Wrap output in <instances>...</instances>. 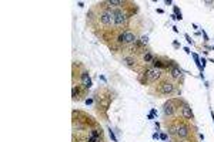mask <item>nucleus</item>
<instances>
[{
  "mask_svg": "<svg viewBox=\"0 0 214 142\" xmlns=\"http://www.w3.org/2000/svg\"><path fill=\"white\" fill-rule=\"evenodd\" d=\"M80 88H79V85H73V90H71V95H73V100H80L82 97H80Z\"/></svg>",
  "mask_w": 214,
  "mask_h": 142,
  "instance_id": "obj_11",
  "label": "nucleus"
},
{
  "mask_svg": "<svg viewBox=\"0 0 214 142\" xmlns=\"http://www.w3.org/2000/svg\"><path fill=\"white\" fill-rule=\"evenodd\" d=\"M144 75H146V80H147V81L154 83V81H157V80L161 77V71H160L158 68H150V70H146Z\"/></svg>",
  "mask_w": 214,
  "mask_h": 142,
  "instance_id": "obj_2",
  "label": "nucleus"
},
{
  "mask_svg": "<svg viewBox=\"0 0 214 142\" xmlns=\"http://www.w3.org/2000/svg\"><path fill=\"white\" fill-rule=\"evenodd\" d=\"M163 111H164V114L166 115H168V117H171L174 112L177 111V102L173 100H170V101H167L164 104V107H163Z\"/></svg>",
  "mask_w": 214,
  "mask_h": 142,
  "instance_id": "obj_4",
  "label": "nucleus"
},
{
  "mask_svg": "<svg viewBox=\"0 0 214 142\" xmlns=\"http://www.w3.org/2000/svg\"><path fill=\"white\" fill-rule=\"evenodd\" d=\"M160 92H161V94H166V95L173 94L174 92V84L168 83V81H163V83L160 84Z\"/></svg>",
  "mask_w": 214,
  "mask_h": 142,
  "instance_id": "obj_5",
  "label": "nucleus"
},
{
  "mask_svg": "<svg viewBox=\"0 0 214 142\" xmlns=\"http://www.w3.org/2000/svg\"><path fill=\"white\" fill-rule=\"evenodd\" d=\"M183 117L186 119H193V112H191V108L189 105H184L183 107Z\"/></svg>",
  "mask_w": 214,
  "mask_h": 142,
  "instance_id": "obj_9",
  "label": "nucleus"
},
{
  "mask_svg": "<svg viewBox=\"0 0 214 142\" xmlns=\"http://www.w3.org/2000/svg\"><path fill=\"white\" fill-rule=\"evenodd\" d=\"M211 117H213V122H214V114H211Z\"/></svg>",
  "mask_w": 214,
  "mask_h": 142,
  "instance_id": "obj_21",
  "label": "nucleus"
},
{
  "mask_svg": "<svg viewBox=\"0 0 214 142\" xmlns=\"http://www.w3.org/2000/svg\"><path fill=\"white\" fill-rule=\"evenodd\" d=\"M127 20H129V14H126L124 11L121 10H116V20H114V24L117 27H121L127 23Z\"/></svg>",
  "mask_w": 214,
  "mask_h": 142,
  "instance_id": "obj_3",
  "label": "nucleus"
},
{
  "mask_svg": "<svg viewBox=\"0 0 214 142\" xmlns=\"http://www.w3.org/2000/svg\"><path fill=\"white\" fill-rule=\"evenodd\" d=\"M124 43L126 44H134L136 43V36L131 31H124Z\"/></svg>",
  "mask_w": 214,
  "mask_h": 142,
  "instance_id": "obj_8",
  "label": "nucleus"
},
{
  "mask_svg": "<svg viewBox=\"0 0 214 142\" xmlns=\"http://www.w3.org/2000/svg\"><path fill=\"white\" fill-rule=\"evenodd\" d=\"M91 102H93V100H91V98H89V100H86V104H87V105H89V104H91Z\"/></svg>",
  "mask_w": 214,
  "mask_h": 142,
  "instance_id": "obj_20",
  "label": "nucleus"
},
{
  "mask_svg": "<svg viewBox=\"0 0 214 142\" xmlns=\"http://www.w3.org/2000/svg\"><path fill=\"white\" fill-rule=\"evenodd\" d=\"M106 4H108V6H121L123 1H119V0H108V1H106Z\"/></svg>",
  "mask_w": 214,
  "mask_h": 142,
  "instance_id": "obj_15",
  "label": "nucleus"
},
{
  "mask_svg": "<svg viewBox=\"0 0 214 142\" xmlns=\"http://www.w3.org/2000/svg\"><path fill=\"white\" fill-rule=\"evenodd\" d=\"M108 131H110V138H111V139H113L114 142H117V138L114 136V134H113V131H111V129H108Z\"/></svg>",
  "mask_w": 214,
  "mask_h": 142,
  "instance_id": "obj_18",
  "label": "nucleus"
},
{
  "mask_svg": "<svg viewBox=\"0 0 214 142\" xmlns=\"http://www.w3.org/2000/svg\"><path fill=\"white\" fill-rule=\"evenodd\" d=\"M170 73H171V77H173V78H180L181 77V71L177 67H173L171 70H170Z\"/></svg>",
  "mask_w": 214,
  "mask_h": 142,
  "instance_id": "obj_12",
  "label": "nucleus"
},
{
  "mask_svg": "<svg viewBox=\"0 0 214 142\" xmlns=\"http://www.w3.org/2000/svg\"><path fill=\"white\" fill-rule=\"evenodd\" d=\"M153 66H154V68H161V67H164V64L160 61L158 58H154L153 60Z\"/></svg>",
  "mask_w": 214,
  "mask_h": 142,
  "instance_id": "obj_16",
  "label": "nucleus"
},
{
  "mask_svg": "<svg viewBox=\"0 0 214 142\" xmlns=\"http://www.w3.org/2000/svg\"><path fill=\"white\" fill-rule=\"evenodd\" d=\"M153 60L154 58H153V56H151L150 53H146V54L143 56V61H144V63H153Z\"/></svg>",
  "mask_w": 214,
  "mask_h": 142,
  "instance_id": "obj_14",
  "label": "nucleus"
},
{
  "mask_svg": "<svg viewBox=\"0 0 214 142\" xmlns=\"http://www.w3.org/2000/svg\"><path fill=\"white\" fill-rule=\"evenodd\" d=\"M147 41H148V38L146 37V36H143V37L140 38V43L143 44V46H144V44H147Z\"/></svg>",
  "mask_w": 214,
  "mask_h": 142,
  "instance_id": "obj_17",
  "label": "nucleus"
},
{
  "mask_svg": "<svg viewBox=\"0 0 214 142\" xmlns=\"http://www.w3.org/2000/svg\"><path fill=\"white\" fill-rule=\"evenodd\" d=\"M123 64L127 66V67H130V68H134V66H136V60L133 58V57H124Z\"/></svg>",
  "mask_w": 214,
  "mask_h": 142,
  "instance_id": "obj_10",
  "label": "nucleus"
},
{
  "mask_svg": "<svg viewBox=\"0 0 214 142\" xmlns=\"http://www.w3.org/2000/svg\"><path fill=\"white\" fill-rule=\"evenodd\" d=\"M90 135L96 136V138H101V136H103V131H101V129H91Z\"/></svg>",
  "mask_w": 214,
  "mask_h": 142,
  "instance_id": "obj_13",
  "label": "nucleus"
},
{
  "mask_svg": "<svg viewBox=\"0 0 214 142\" xmlns=\"http://www.w3.org/2000/svg\"><path fill=\"white\" fill-rule=\"evenodd\" d=\"M160 138H161L163 141H166V139H167V136H166V134H161V135H160Z\"/></svg>",
  "mask_w": 214,
  "mask_h": 142,
  "instance_id": "obj_19",
  "label": "nucleus"
},
{
  "mask_svg": "<svg viewBox=\"0 0 214 142\" xmlns=\"http://www.w3.org/2000/svg\"><path fill=\"white\" fill-rule=\"evenodd\" d=\"M190 134V128L189 126H186V125H180V126H177V131H176V135L178 136V138H181V139H184V138H187Z\"/></svg>",
  "mask_w": 214,
  "mask_h": 142,
  "instance_id": "obj_6",
  "label": "nucleus"
},
{
  "mask_svg": "<svg viewBox=\"0 0 214 142\" xmlns=\"http://www.w3.org/2000/svg\"><path fill=\"white\" fill-rule=\"evenodd\" d=\"M100 21L103 23L104 26H113L114 24V20H116V11H113V10H110V9H107V10H104V11H101L100 13Z\"/></svg>",
  "mask_w": 214,
  "mask_h": 142,
  "instance_id": "obj_1",
  "label": "nucleus"
},
{
  "mask_svg": "<svg viewBox=\"0 0 214 142\" xmlns=\"http://www.w3.org/2000/svg\"><path fill=\"white\" fill-rule=\"evenodd\" d=\"M82 84L84 88H90L91 87V80L89 77V73L87 71H83L82 73Z\"/></svg>",
  "mask_w": 214,
  "mask_h": 142,
  "instance_id": "obj_7",
  "label": "nucleus"
}]
</instances>
